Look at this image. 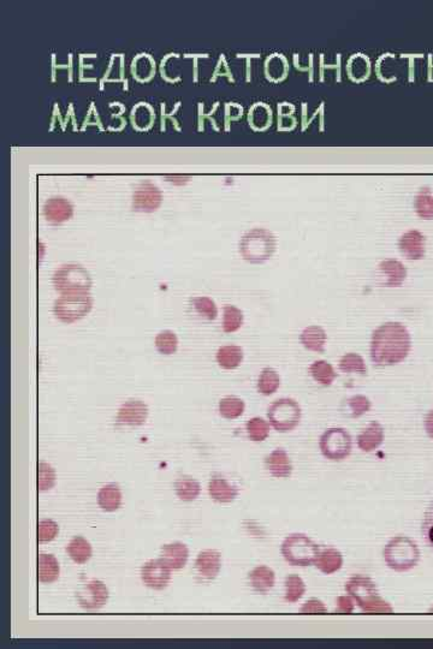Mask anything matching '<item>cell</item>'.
Segmentation results:
<instances>
[{
  "mask_svg": "<svg viewBox=\"0 0 433 649\" xmlns=\"http://www.w3.org/2000/svg\"><path fill=\"white\" fill-rule=\"evenodd\" d=\"M412 338L404 323L389 321L374 330L371 338V360L374 365H399L407 358Z\"/></svg>",
  "mask_w": 433,
  "mask_h": 649,
  "instance_id": "1",
  "label": "cell"
},
{
  "mask_svg": "<svg viewBox=\"0 0 433 649\" xmlns=\"http://www.w3.org/2000/svg\"><path fill=\"white\" fill-rule=\"evenodd\" d=\"M345 592L352 596L361 611L369 615H391L394 607L379 595L378 587L369 576L354 575L345 583Z\"/></svg>",
  "mask_w": 433,
  "mask_h": 649,
  "instance_id": "2",
  "label": "cell"
},
{
  "mask_svg": "<svg viewBox=\"0 0 433 649\" xmlns=\"http://www.w3.org/2000/svg\"><path fill=\"white\" fill-rule=\"evenodd\" d=\"M383 557L387 568L397 573H406L419 564L420 550L414 540L397 535L387 543L383 550Z\"/></svg>",
  "mask_w": 433,
  "mask_h": 649,
  "instance_id": "3",
  "label": "cell"
},
{
  "mask_svg": "<svg viewBox=\"0 0 433 649\" xmlns=\"http://www.w3.org/2000/svg\"><path fill=\"white\" fill-rule=\"evenodd\" d=\"M52 284L60 295L90 293L93 280L90 272L80 263H64L53 273Z\"/></svg>",
  "mask_w": 433,
  "mask_h": 649,
  "instance_id": "4",
  "label": "cell"
},
{
  "mask_svg": "<svg viewBox=\"0 0 433 649\" xmlns=\"http://www.w3.org/2000/svg\"><path fill=\"white\" fill-rule=\"evenodd\" d=\"M276 246V237L271 231L255 228L243 235L240 241V253L248 263H263L271 259Z\"/></svg>",
  "mask_w": 433,
  "mask_h": 649,
  "instance_id": "5",
  "label": "cell"
},
{
  "mask_svg": "<svg viewBox=\"0 0 433 649\" xmlns=\"http://www.w3.org/2000/svg\"><path fill=\"white\" fill-rule=\"evenodd\" d=\"M320 547L302 533H294L285 538L280 546V553L288 564L293 566H308L315 564Z\"/></svg>",
  "mask_w": 433,
  "mask_h": 649,
  "instance_id": "6",
  "label": "cell"
},
{
  "mask_svg": "<svg viewBox=\"0 0 433 649\" xmlns=\"http://www.w3.org/2000/svg\"><path fill=\"white\" fill-rule=\"evenodd\" d=\"M94 300L90 293L60 295L53 303V315L60 323H77L93 309Z\"/></svg>",
  "mask_w": 433,
  "mask_h": 649,
  "instance_id": "7",
  "label": "cell"
},
{
  "mask_svg": "<svg viewBox=\"0 0 433 649\" xmlns=\"http://www.w3.org/2000/svg\"><path fill=\"white\" fill-rule=\"evenodd\" d=\"M301 417V407L293 398L277 399L268 409V421L277 432H291L298 427Z\"/></svg>",
  "mask_w": 433,
  "mask_h": 649,
  "instance_id": "8",
  "label": "cell"
},
{
  "mask_svg": "<svg viewBox=\"0 0 433 649\" xmlns=\"http://www.w3.org/2000/svg\"><path fill=\"white\" fill-rule=\"evenodd\" d=\"M319 449L325 459L341 462L352 454V435L347 429L341 427L327 429L319 439Z\"/></svg>",
  "mask_w": 433,
  "mask_h": 649,
  "instance_id": "9",
  "label": "cell"
},
{
  "mask_svg": "<svg viewBox=\"0 0 433 649\" xmlns=\"http://www.w3.org/2000/svg\"><path fill=\"white\" fill-rule=\"evenodd\" d=\"M110 598L106 585L100 580H90L83 583L76 592L77 603L85 611L95 612L102 610Z\"/></svg>",
  "mask_w": 433,
  "mask_h": 649,
  "instance_id": "10",
  "label": "cell"
},
{
  "mask_svg": "<svg viewBox=\"0 0 433 649\" xmlns=\"http://www.w3.org/2000/svg\"><path fill=\"white\" fill-rule=\"evenodd\" d=\"M171 571L172 570L160 558L151 559L141 566V581L151 589L164 590L170 585Z\"/></svg>",
  "mask_w": 433,
  "mask_h": 649,
  "instance_id": "11",
  "label": "cell"
},
{
  "mask_svg": "<svg viewBox=\"0 0 433 649\" xmlns=\"http://www.w3.org/2000/svg\"><path fill=\"white\" fill-rule=\"evenodd\" d=\"M163 194L153 183L144 182L137 186L132 195V211L153 213L162 206Z\"/></svg>",
  "mask_w": 433,
  "mask_h": 649,
  "instance_id": "12",
  "label": "cell"
},
{
  "mask_svg": "<svg viewBox=\"0 0 433 649\" xmlns=\"http://www.w3.org/2000/svg\"><path fill=\"white\" fill-rule=\"evenodd\" d=\"M221 570V552L216 550H204L196 557L194 571L196 581L209 583L214 581Z\"/></svg>",
  "mask_w": 433,
  "mask_h": 649,
  "instance_id": "13",
  "label": "cell"
},
{
  "mask_svg": "<svg viewBox=\"0 0 433 649\" xmlns=\"http://www.w3.org/2000/svg\"><path fill=\"white\" fill-rule=\"evenodd\" d=\"M149 405L141 399L130 398L119 407L116 422L121 426L140 427L149 419Z\"/></svg>",
  "mask_w": 433,
  "mask_h": 649,
  "instance_id": "14",
  "label": "cell"
},
{
  "mask_svg": "<svg viewBox=\"0 0 433 649\" xmlns=\"http://www.w3.org/2000/svg\"><path fill=\"white\" fill-rule=\"evenodd\" d=\"M43 218L52 225H60L74 216V206L68 199L55 196L47 200L43 207Z\"/></svg>",
  "mask_w": 433,
  "mask_h": 649,
  "instance_id": "15",
  "label": "cell"
},
{
  "mask_svg": "<svg viewBox=\"0 0 433 649\" xmlns=\"http://www.w3.org/2000/svg\"><path fill=\"white\" fill-rule=\"evenodd\" d=\"M265 468L273 477L288 479L293 474V463L288 452L278 447L265 457Z\"/></svg>",
  "mask_w": 433,
  "mask_h": 649,
  "instance_id": "16",
  "label": "cell"
},
{
  "mask_svg": "<svg viewBox=\"0 0 433 649\" xmlns=\"http://www.w3.org/2000/svg\"><path fill=\"white\" fill-rule=\"evenodd\" d=\"M160 559L171 570H181L187 565L189 559V550L187 545L179 541L165 543L160 548Z\"/></svg>",
  "mask_w": 433,
  "mask_h": 649,
  "instance_id": "17",
  "label": "cell"
},
{
  "mask_svg": "<svg viewBox=\"0 0 433 649\" xmlns=\"http://www.w3.org/2000/svg\"><path fill=\"white\" fill-rule=\"evenodd\" d=\"M425 236L418 230H411L399 238L401 253L409 260H420L425 256Z\"/></svg>",
  "mask_w": 433,
  "mask_h": 649,
  "instance_id": "18",
  "label": "cell"
},
{
  "mask_svg": "<svg viewBox=\"0 0 433 649\" xmlns=\"http://www.w3.org/2000/svg\"><path fill=\"white\" fill-rule=\"evenodd\" d=\"M208 494L219 504H230L238 498V488L221 476H214L208 482Z\"/></svg>",
  "mask_w": 433,
  "mask_h": 649,
  "instance_id": "19",
  "label": "cell"
},
{
  "mask_svg": "<svg viewBox=\"0 0 433 649\" xmlns=\"http://www.w3.org/2000/svg\"><path fill=\"white\" fill-rule=\"evenodd\" d=\"M248 581L254 592L259 594H268L275 587L276 573L266 565H259L249 573Z\"/></svg>",
  "mask_w": 433,
  "mask_h": 649,
  "instance_id": "20",
  "label": "cell"
},
{
  "mask_svg": "<svg viewBox=\"0 0 433 649\" xmlns=\"http://www.w3.org/2000/svg\"><path fill=\"white\" fill-rule=\"evenodd\" d=\"M384 442V428L378 421H372L357 437V446L362 452H373Z\"/></svg>",
  "mask_w": 433,
  "mask_h": 649,
  "instance_id": "21",
  "label": "cell"
},
{
  "mask_svg": "<svg viewBox=\"0 0 433 649\" xmlns=\"http://www.w3.org/2000/svg\"><path fill=\"white\" fill-rule=\"evenodd\" d=\"M122 491L118 484L115 482L104 484L98 492L99 508L105 512H115L122 506Z\"/></svg>",
  "mask_w": 433,
  "mask_h": 649,
  "instance_id": "22",
  "label": "cell"
},
{
  "mask_svg": "<svg viewBox=\"0 0 433 649\" xmlns=\"http://www.w3.org/2000/svg\"><path fill=\"white\" fill-rule=\"evenodd\" d=\"M60 576V565L53 554L40 553L38 557V580L40 583L50 585L58 581Z\"/></svg>",
  "mask_w": 433,
  "mask_h": 649,
  "instance_id": "23",
  "label": "cell"
},
{
  "mask_svg": "<svg viewBox=\"0 0 433 649\" xmlns=\"http://www.w3.org/2000/svg\"><path fill=\"white\" fill-rule=\"evenodd\" d=\"M315 568L325 575L340 571L343 566V556L337 548L327 547L320 550L315 561Z\"/></svg>",
  "mask_w": 433,
  "mask_h": 649,
  "instance_id": "24",
  "label": "cell"
},
{
  "mask_svg": "<svg viewBox=\"0 0 433 649\" xmlns=\"http://www.w3.org/2000/svg\"><path fill=\"white\" fill-rule=\"evenodd\" d=\"M327 340V332L323 327L318 326V325L307 326L306 328H303V331L300 335V342L310 351L323 354L325 351Z\"/></svg>",
  "mask_w": 433,
  "mask_h": 649,
  "instance_id": "25",
  "label": "cell"
},
{
  "mask_svg": "<svg viewBox=\"0 0 433 649\" xmlns=\"http://www.w3.org/2000/svg\"><path fill=\"white\" fill-rule=\"evenodd\" d=\"M379 271L387 277L385 286L387 288H397L404 284L407 278V270L404 263L399 260L387 259L379 263Z\"/></svg>",
  "mask_w": 433,
  "mask_h": 649,
  "instance_id": "26",
  "label": "cell"
},
{
  "mask_svg": "<svg viewBox=\"0 0 433 649\" xmlns=\"http://www.w3.org/2000/svg\"><path fill=\"white\" fill-rule=\"evenodd\" d=\"M243 357H245L243 349L238 345H233V344L221 347L216 354V363L223 370H236L238 367H240L242 363Z\"/></svg>",
  "mask_w": 433,
  "mask_h": 649,
  "instance_id": "27",
  "label": "cell"
},
{
  "mask_svg": "<svg viewBox=\"0 0 433 649\" xmlns=\"http://www.w3.org/2000/svg\"><path fill=\"white\" fill-rule=\"evenodd\" d=\"M70 559L76 564H85L93 556V547L88 540L83 536H75L67 546Z\"/></svg>",
  "mask_w": 433,
  "mask_h": 649,
  "instance_id": "28",
  "label": "cell"
},
{
  "mask_svg": "<svg viewBox=\"0 0 433 649\" xmlns=\"http://www.w3.org/2000/svg\"><path fill=\"white\" fill-rule=\"evenodd\" d=\"M201 486L194 477L183 475L174 481V493L179 501H194L199 498Z\"/></svg>",
  "mask_w": 433,
  "mask_h": 649,
  "instance_id": "29",
  "label": "cell"
},
{
  "mask_svg": "<svg viewBox=\"0 0 433 649\" xmlns=\"http://www.w3.org/2000/svg\"><path fill=\"white\" fill-rule=\"evenodd\" d=\"M218 410L221 417L226 420H236L243 415L246 410V403L243 399L238 398L236 396H226L219 400Z\"/></svg>",
  "mask_w": 433,
  "mask_h": 649,
  "instance_id": "30",
  "label": "cell"
},
{
  "mask_svg": "<svg viewBox=\"0 0 433 649\" xmlns=\"http://www.w3.org/2000/svg\"><path fill=\"white\" fill-rule=\"evenodd\" d=\"M310 373L312 378L315 379V382H319L323 386H330V385H332V382H335V379L337 378V373L334 370L331 363H329L327 361L324 360L313 362L310 367Z\"/></svg>",
  "mask_w": 433,
  "mask_h": 649,
  "instance_id": "31",
  "label": "cell"
},
{
  "mask_svg": "<svg viewBox=\"0 0 433 649\" xmlns=\"http://www.w3.org/2000/svg\"><path fill=\"white\" fill-rule=\"evenodd\" d=\"M306 593V585L298 575H288L284 581V600L289 603H298Z\"/></svg>",
  "mask_w": 433,
  "mask_h": 649,
  "instance_id": "32",
  "label": "cell"
},
{
  "mask_svg": "<svg viewBox=\"0 0 433 649\" xmlns=\"http://www.w3.org/2000/svg\"><path fill=\"white\" fill-rule=\"evenodd\" d=\"M245 315L242 310L233 305H226L223 308V331L234 333L242 327Z\"/></svg>",
  "mask_w": 433,
  "mask_h": 649,
  "instance_id": "33",
  "label": "cell"
},
{
  "mask_svg": "<svg viewBox=\"0 0 433 649\" xmlns=\"http://www.w3.org/2000/svg\"><path fill=\"white\" fill-rule=\"evenodd\" d=\"M280 386V374L273 368H263L258 379V392L263 396H271L276 393Z\"/></svg>",
  "mask_w": 433,
  "mask_h": 649,
  "instance_id": "34",
  "label": "cell"
},
{
  "mask_svg": "<svg viewBox=\"0 0 433 649\" xmlns=\"http://www.w3.org/2000/svg\"><path fill=\"white\" fill-rule=\"evenodd\" d=\"M154 344L159 354L169 356L179 350V337L171 330H164L158 333Z\"/></svg>",
  "mask_w": 433,
  "mask_h": 649,
  "instance_id": "35",
  "label": "cell"
},
{
  "mask_svg": "<svg viewBox=\"0 0 433 649\" xmlns=\"http://www.w3.org/2000/svg\"><path fill=\"white\" fill-rule=\"evenodd\" d=\"M246 431L247 435L251 439L252 442H265L270 435V422L263 420V417L256 416V417H253L251 420L247 421Z\"/></svg>",
  "mask_w": 433,
  "mask_h": 649,
  "instance_id": "36",
  "label": "cell"
},
{
  "mask_svg": "<svg viewBox=\"0 0 433 649\" xmlns=\"http://www.w3.org/2000/svg\"><path fill=\"white\" fill-rule=\"evenodd\" d=\"M338 367L343 373H357L361 375L367 374L365 360L357 352H348L341 357Z\"/></svg>",
  "mask_w": 433,
  "mask_h": 649,
  "instance_id": "37",
  "label": "cell"
},
{
  "mask_svg": "<svg viewBox=\"0 0 433 649\" xmlns=\"http://www.w3.org/2000/svg\"><path fill=\"white\" fill-rule=\"evenodd\" d=\"M191 305L200 316L207 319L209 321L216 320L218 316V307H216V302L213 301L211 298L196 296V298H191Z\"/></svg>",
  "mask_w": 433,
  "mask_h": 649,
  "instance_id": "38",
  "label": "cell"
},
{
  "mask_svg": "<svg viewBox=\"0 0 433 649\" xmlns=\"http://www.w3.org/2000/svg\"><path fill=\"white\" fill-rule=\"evenodd\" d=\"M154 71H156L154 62L149 55H140L132 62L134 76L140 81H146L151 78Z\"/></svg>",
  "mask_w": 433,
  "mask_h": 649,
  "instance_id": "39",
  "label": "cell"
},
{
  "mask_svg": "<svg viewBox=\"0 0 433 649\" xmlns=\"http://www.w3.org/2000/svg\"><path fill=\"white\" fill-rule=\"evenodd\" d=\"M55 468L46 462H40L38 466V489L40 492L51 491L55 487Z\"/></svg>",
  "mask_w": 433,
  "mask_h": 649,
  "instance_id": "40",
  "label": "cell"
},
{
  "mask_svg": "<svg viewBox=\"0 0 433 649\" xmlns=\"http://www.w3.org/2000/svg\"><path fill=\"white\" fill-rule=\"evenodd\" d=\"M345 405L348 409V415L352 419H357L360 416L365 415L366 412H370L372 402L366 396L357 395L347 399Z\"/></svg>",
  "mask_w": 433,
  "mask_h": 649,
  "instance_id": "41",
  "label": "cell"
},
{
  "mask_svg": "<svg viewBox=\"0 0 433 649\" xmlns=\"http://www.w3.org/2000/svg\"><path fill=\"white\" fill-rule=\"evenodd\" d=\"M60 534V526L53 519L45 518L38 523L39 543H51Z\"/></svg>",
  "mask_w": 433,
  "mask_h": 649,
  "instance_id": "42",
  "label": "cell"
},
{
  "mask_svg": "<svg viewBox=\"0 0 433 649\" xmlns=\"http://www.w3.org/2000/svg\"><path fill=\"white\" fill-rule=\"evenodd\" d=\"M153 119V111L146 104H140L132 110V120L137 129H149L152 125Z\"/></svg>",
  "mask_w": 433,
  "mask_h": 649,
  "instance_id": "43",
  "label": "cell"
},
{
  "mask_svg": "<svg viewBox=\"0 0 433 649\" xmlns=\"http://www.w3.org/2000/svg\"><path fill=\"white\" fill-rule=\"evenodd\" d=\"M249 122L255 129H265L271 123V110L261 104L255 105L249 112Z\"/></svg>",
  "mask_w": 433,
  "mask_h": 649,
  "instance_id": "44",
  "label": "cell"
},
{
  "mask_svg": "<svg viewBox=\"0 0 433 649\" xmlns=\"http://www.w3.org/2000/svg\"><path fill=\"white\" fill-rule=\"evenodd\" d=\"M415 211L422 219H433V196L429 190L421 191L416 196Z\"/></svg>",
  "mask_w": 433,
  "mask_h": 649,
  "instance_id": "45",
  "label": "cell"
},
{
  "mask_svg": "<svg viewBox=\"0 0 433 649\" xmlns=\"http://www.w3.org/2000/svg\"><path fill=\"white\" fill-rule=\"evenodd\" d=\"M421 534L426 543L433 550V499L425 511L424 519L421 523Z\"/></svg>",
  "mask_w": 433,
  "mask_h": 649,
  "instance_id": "46",
  "label": "cell"
},
{
  "mask_svg": "<svg viewBox=\"0 0 433 649\" xmlns=\"http://www.w3.org/2000/svg\"><path fill=\"white\" fill-rule=\"evenodd\" d=\"M300 612L303 615H325L327 613V607L322 600L312 598L302 605Z\"/></svg>",
  "mask_w": 433,
  "mask_h": 649,
  "instance_id": "47",
  "label": "cell"
},
{
  "mask_svg": "<svg viewBox=\"0 0 433 649\" xmlns=\"http://www.w3.org/2000/svg\"><path fill=\"white\" fill-rule=\"evenodd\" d=\"M355 608V600L350 595H343L338 596L336 600V613L340 615H352Z\"/></svg>",
  "mask_w": 433,
  "mask_h": 649,
  "instance_id": "48",
  "label": "cell"
},
{
  "mask_svg": "<svg viewBox=\"0 0 433 649\" xmlns=\"http://www.w3.org/2000/svg\"><path fill=\"white\" fill-rule=\"evenodd\" d=\"M425 431L431 439H433V409L425 416Z\"/></svg>",
  "mask_w": 433,
  "mask_h": 649,
  "instance_id": "49",
  "label": "cell"
},
{
  "mask_svg": "<svg viewBox=\"0 0 433 649\" xmlns=\"http://www.w3.org/2000/svg\"><path fill=\"white\" fill-rule=\"evenodd\" d=\"M188 177H183V176H171V177H167V181L171 183H174L177 186H182L184 183L188 182Z\"/></svg>",
  "mask_w": 433,
  "mask_h": 649,
  "instance_id": "50",
  "label": "cell"
},
{
  "mask_svg": "<svg viewBox=\"0 0 433 649\" xmlns=\"http://www.w3.org/2000/svg\"><path fill=\"white\" fill-rule=\"evenodd\" d=\"M429 613H433V605L429 608Z\"/></svg>",
  "mask_w": 433,
  "mask_h": 649,
  "instance_id": "51",
  "label": "cell"
}]
</instances>
